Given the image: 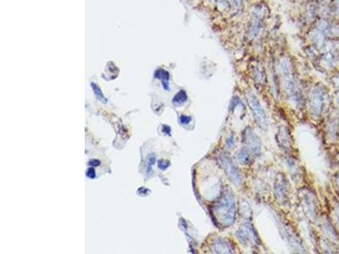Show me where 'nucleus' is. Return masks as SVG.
Here are the masks:
<instances>
[{
	"mask_svg": "<svg viewBox=\"0 0 339 254\" xmlns=\"http://www.w3.org/2000/svg\"><path fill=\"white\" fill-rule=\"evenodd\" d=\"M236 202L233 194L226 192L212 207L215 223L221 227H229L236 220Z\"/></svg>",
	"mask_w": 339,
	"mask_h": 254,
	"instance_id": "nucleus-1",
	"label": "nucleus"
},
{
	"mask_svg": "<svg viewBox=\"0 0 339 254\" xmlns=\"http://www.w3.org/2000/svg\"><path fill=\"white\" fill-rule=\"evenodd\" d=\"M245 97L249 108L251 109L254 119L256 123L260 126L263 130L267 129V118L266 114L264 112L263 107L259 103L257 97L251 91H247L245 92Z\"/></svg>",
	"mask_w": 339,
	"mask_h": 254,
	"instance_id": "nucleus-2",
	"label": "nucleus"
},
{
	"mask_svg": "<svg viewBox=\"0 0 339 254\" xmlns=\"http://www.w3.org/2000/svg\"><path fill=\"white\" fill-rule=\"evenodd\" d=\"M217 159L222 169H224L225 173L227 174V177L231 180V181L233 182L235 185H239L242 181L241 174L232 162L230 156L227 154L221 153L217 156Z\"/></svg>",
	"mask_w": 339,
	"mask_h": 254,
	"instance_id": "nucleus-3",
	"label": "nucleus"
},
{
	"mask_svg": "<svg viewBox=\"0 0 339 254\" xmlns=\"http://www.w3.org/2000/svg\"><path fill=\"white\" fill-rule=\"evenodd\" d=\"M236 236L240 243L246 247L258 244V236L252 225L249 222L242 224V225L236 230Z\"/></svg>",
	"mask_w": 339,
	"mask_h": 254,
	"instance_id": "nucleus-4",
	"label": "nucleus"
},
{
	"mask_svg": "<svg viewBox=\"0 0 339 254\" xmlns=\"http://www.w3.org/2000/svg\"><path fill=\"white\" fill-rule=\"evenodd\" d=\"M243 144L252 153L253 155L258 156L261 149V141L251 129L247 128L243 131Z\"/></svg>",
	"mask_w": 339,
	"mask_h": 254,
	"instance_id": "nucleus-5",
	"label": "nucleus"
},
{
	"mask_svg": "<svg viewBox=\"0 0 339 254\" xmlns=\"http://www.w3.org/2000/svg\"><path fill=\"white\" fill-rule=\"evenodd\" d=\"M286 180L282 176H278V180L276 182L275 185V192H276V198L279 200V202L285 201L286 196H287V187H286Z\"/></svg>",
	"mask_w": 339,
	"mask_h": 254,
	"instance_id": "nucleus-6",
	"label": "nucleus"
},
{
	"mask_svg": "<svg viewBox=\"0 0 339 254\" xmlns=\"http://www.w3.org/2000/svg\"><path fill=\"white\" fill-rule=\"evenodd\" d=\"M212 252L215 253H231V249L224 240L216 239L212 245Z\"/></svg>",
	"mask_w": 339,
	"mask_h": 254,
	"instance_id": "nucleus-7",
	"label": "nucleus"
},
{
	"mask_svg": "<svg viewBox=\"0 0 339 254\" xmlns=\"http://www.w3.org/2000/svg\"><path fill=\"white\" fill-rule=\"evenodd\" d=\"M252 156L253 154L246 147L240 149L239 151H237V153L236 154V158L237 161L241 164H243V165L250 163V162L252 161Z\"/></svg>",
	"mask_w": 339,
	"mask_h": 254,
	"instance_id": "nucleus-8",
	"label": "nucleus"
},
{
	"mask_svg": "<svg viewBox=\"0 0 339 254\" xmlns=\"http://www.w3.org/2000/svg\"><path fill=\"white\" fill-rule=\"evenodd\" d=\"M153 76L155 78L159 79L160 82H161V85L163 88L165 89V91H169V81H170V74H169L168 71H166L165 69H157L155 72H154V75Z\"/></svg>",
	"mask_w": 339,
	"mask_h": 254,
	"instance_id": "nucleus-9",
	"label": "nucleus"
},
{
	"mask_svg": "<svg viewBox=\"0 0 339 254\" xmlns=\"http://www.w3.org/2000/svg\"><path fill=\"white\" fill-rule=\"evenodd\" d=\"M322 104H323V97L322 95L320 92H314L312 96V100H311V109L313 110V112L316 114H319L322 108Z\"/></svg>",
	"mask_w": 339,
	"mask_h": 254,
	"instance_id": "nucleus-10",
	"label": "nucleus"
},
{
	"mask_svg": "<svg viewBox=\"0 0 339 254\" xmlns=\"http://www.w3.org/2000/svg\"><path fill=\"white\" fill-rule=\"evenodd\" d=\"M91 87H92V89H93L94 96H95V97H96L98 100H99L101 103H103V104H106V103L108 102V100H107V98L105 97V96L103 95V91H101V89H100L99 87H98V85L94 83V82H92V83H91Z\"/></svg>",
	"mask_w": 339,
	"mask_h": 254,
	"instance_id": "nucleus-11",
	"label": "nucleus"
},
{
	"mask_svg": "<svg viewBox=\"0 0 339 254\" xmlns=\"http://www.w3.org/2000/svg\"><path fill=\"white\" fill-rule=\"evenodd\" d=\"M187 100V92L183 90H181L175 95L174 97L172 98V104H175V105H180V104H183Z\"/></svg>",
	"mask_w": 339,
	"mask_h": 254,
	"instance_id": "nucleus-12",
	"label": "nucleus"
},
{
	"mask_svg": "<svg viewBox=\"0 0 339 254\" xmlns=\"http://www.w3.org/2000/svg\"><path fill=\"white\" fill-rule=\"evenodd\" d=\"M156 163V158L153 154H150L146 160V174L147 175H151L153 173V166Z\"/></svg>",
	"mask_w": 339,
	"mask_h": 254,
	"instance_id": "nucleus-13",
	"label": "nucleus"
},
{
	"mask_svg": "<svg viewBox=\"0 0 339 254\" xmlns=\"http://www.w3.org/2000/svg\"><path fill=\"white\" fill-rule=\"evenodd\" d=\"M192 120V117L187 116V115H181L180 118H179V122L181 126H187L188 124H190Z\"/></svg>",
	"mask_w": 339,
	"mask_h": 254,
	"instance_id": "nucleus-14",
	"label": "nucleus"
},
{
	"mask_svg": "<svg viewBox=\"0 0 339 254\" xmlns=\"http://www.w3.org/2000/svg\"><path fill=\"white\" fill-rule=\"evenodd\" d=\"M170 165H171L170 162L166 161V160H159V161H158V167L161 170H165Z\"/></svg>",
	"mask_w": 339,
	"mask_h": 254,
	"instance_id": "nucleus-15",
	"label": "nucleus"
},
{
	"mask_svg": "<svg viewBox=\"0 0 339 254\" xmlns=\"http://www.w3.org/2000/svg\"><path fill=\"white\" fill-rule=\"evenodd\" d=\"M86 176L89 179H94L96 177V172L94 168H88L86 171Z\"/></svg>",
	"mask_w": 339,
	"mask_h": 254,
	"instance_id": "nucleus-16",
	"label": "nucleus"
},
{
	"mask_svg": "<svg viewBox=\"0 0 339 254\" xmlns=\"http://www.w3.org/2000/svg\"><path fill=\"white\" fill-rule=\"evenodd\" d=\"M227 146L228 148H232L234 147V137L233 136H230L227 138Z\"/></svg>",
	"mask_w": 339,
	"mask_h": 254,
	"instance_id": "nucleus-17",
	"label": "nucleus"
},
{
	"mask_svg": "<svg viewBox=\"0 0 339 254\" xmlns=\"http://www.w3.org/2000/svg\"><path fill=\"white\" fill-rule=\"evenodd\" d=\"M162 131H163V133H165V134H166V135H168V136H171V129L170 126H162Z\"/></svg>",
	"mask_w": 339,
	"mask_h": 254,
	"instance_id": "nucleus-18",
	"label": "nucleus"
},
{
	"mask_svg": "<svg viewBox=\"0 0 339 254\" xmlns=\"http://www.w3.org/2000/svg\"><path fill=\"white\" fill-rule=\"evenodd\" d=\"M148 189L147 188H144V187H141V188L138 189V191H137V194L139 195V196H147V195L149 194V191H146L145 192V191H147Z\"/></svg>",
	"mask_w": 339,
	"mask_h": 254,
	"instance_id": "nucleus-19",
	"label": "nucleus"
},
{
	"mask_svg": "<svg viewBox=\"0 0 339 254\" xmlns=\"http://www.w3.org/2000/svg\"><path fill=\"white\" fill-rule=\"evenodd\" d=\"M100 161L99 160H98V159H91L89 162H88V164L89 165H91V166H93V167H97V166H99L100 165Z\"/></svg>",
	"mask_w": 339,
	"mask_h": 254,
	"instance_id": "nucleus-20",
	"label": "nucleus"
}]
</instances>
